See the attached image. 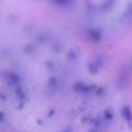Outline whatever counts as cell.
Returning <instances> with one entry per match:
<instances>
[{
    "label": "cell",
    "mask_w": 132,
    "mask_h": 132,
    "mask_svg": "<svg viewBox=\"0 0 132 132\" xmlns=\"http://www.w3.org/2000/svg\"><path fill=\"white\" fill-rule=\"evenodd\" d=\"M122 115H123V118H124L127 122H131V120H132V114H131V110H129L128 106H124V108L122 109Z\"/></svg>",
    "instance_id": "obj_1"
}]
</instances>
